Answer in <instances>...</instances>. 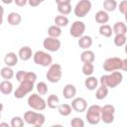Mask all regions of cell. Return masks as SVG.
Segmentation results:
<instances>
[{
  "label": "cell",
  "mask_w": 127,
  "mask_h": 127,
  "mask_svg": "<svg viewBox=\"0 0 127 127\" xmlns=\"http://www.w3.org/2000/svg\"><path fill=\"white\" fill-rule=\"evenodd\" d=\"M118 7L116 0H104L103 1V9L106 12H113Z\"/></svg>",
  "instance_id": "obj_29"
},
{
  "label": "cell",
  "mask_w": 127,
  "mask_h": 127,
  "mask_svg": "<svg viewBox=\"0 0 127 127\" xmlns=\"http://www.w3.org/2000/svg\"><path fill=\"white\" fill-rule=\"evenodd\" d=\"M24 122H25V120L23 118H21L20 116H14L11 119L10 125L12 127H22V126H24Z\"/></svg>",
  "instance_id": "obj_36"
},
{
  "label": "cell",
  "mask_w": 127,
  "mask_h": 127,
  "mask_svg": "<svg viewBox=\"0 0 127 127\" xmlns=\"http://www.w3.org/2000/svg\"><path fill=\"white\" fill-rule=\"evenodd\" d=\"M121 64H122V60L120 58L112 57V58L106 59L102 64V66L105 71L112 72V71L121 69Z\"/></svg>",
  "instance_id": "obj_9"
},
{
  "label": "cell",
  "mask_w": 127,
  "mask_h": 127,
  "mask_svg": "<svg viewBox=\"0 0 127 127\" xmlns=\"http://www.w3.org/2000/svg\"><path fill=\"white\" fill-rule=\"evenodd\" d=\"M4 4H11L12 2H14V0H1Z\"/></svg>",
  "instance_id": "obj_44"
},
{
  "label": "cell",
  "mask_w": 127,
  "mask_h": 127,
  "mask_svg": "<svg viewBox=\"0 0 127 127\" xmlns=\"http://www.w3.org/2000/svg\"><path fill=\"white\" fill-rule=\"evenodd\" d=\"M0 74H1V77L3 79H8V80L11 79V78H13L14 75H15L14 70L12 69V67L11 66H8V65H6V66H4V67L1 68Z\"/></svg>",
  "instance_id": "obj_25"
},
{
  "label": "cell",
  "mask_w": 127,
  "mask_h": 127,
  "mask_svg": "<svg viewBox=\"0 0 127 127\" xmlns=\"http://www.w3.org/2000/svg\"><path fill=\"white\" fill-rule=\"evenodd\" d=\"M98 32H99V34H100L101 36H103V37H105V38H110V37L112 36V34H113V29H112L109 25L103 24V25H101V26L99 27Z\"/></svg>",
  "instance_id": "obj_27"
},
{
  "label": "cell",
  "mask_w": 127,
  "mask_h": 127,
  "mask_svg": "<svg viewBox=\"0 0 127 127\" xmlns=\"http://www.w3.org/2000/svg\"><path fill=\"white\" fill-rule=\"evenodd\" d=\"M124 47H125V48H124V51H125V54L127 55V43H126V45H125Z\"/></svg>",
  "instance_id": "obj_45"
},
{
  "label": "cell",
  "mask_w": 127,
  "mask_h": 127,
  "mask_svg": "<svg viewBox=\"0 0 127 127\" xmlns=\"http://www.w3.org/2000/svg\"><path fill=\"white\" fill-rule=\"evenodd\" d=\"M18 58H19V56H17L13 52L7 53L5 55V57H4V63L8 66H11V67L12 66H15L18 64Z\"/></svg>",
  "instance_id": "obj_16"
},
{
  "label": "cell",
  "mask_w": 127,
  "mask_h": 127,
  "mask_svg": "<svg viewBox=\"0 0 127 127\" xmlns=\"http://www.w3.org/2000/svg\"><path fill=\"white\" fill-rule=\"evenodd\" d=\"M70 126H72V127H84V121L79 117H74L70 121Z\"/></svg>",
  "instance_id": "obj_37"
},
{
  "label": "cell",
  "mask_w": 127,
  "mask_h": 127,
  "mask_svg": "<svg viewBox=\"0 0 127 127\" xmlns=\"http://www.w3.org/2000/svg\"><path fill=\"white\" fill-rule=\"evenodd\" d=\"M28 2L29 0H14V3L19 7H24Z\"/></svg>",
  "instance_id": "obj_41"
},
{
  "label": "cell",
  "mask_w": 127,
  "mask_h": 127,
  "mask_svg": "<svg viewBox=\"0 0 127 127\" xmlns=\"http://www.w3.org/2000/svg\"><path fill=\"white\" fill-rule=\"evenodd\" d=\"M124 16H125V23H126V25H127V13L124 14Z\"/></svg>",
  "instance_id": "obj_47"
},
{
  "label": "cell",
  "mask_w": 127,
  "mask_h": 127,
  "mask_svg": "<svg viewBox=\"0 0 127 127\" xmlns=\"http://www.w3.org/2000/svg\"><path fill=\"white\" fill-rule=\"evenodd\" d=\"M75 94H76V88L73 84L67 83L64 85L63 89V95L65 99H71L75 96Z\"/></svg>",
  "instance_id": "obj_14"
},
{
  "label": "cell",
  "mask_w": 127,
  "mask_h": 127,
  "mask_svg": "<svg viewBox=\"0 0 127 127\" xmlns=\"http://www.w3.org/2000/svg\"><path fill=\"white\" fill-rule=\"evenodd\" d=\"M55 1L58 5V4H64V3H70L71 0H55Z\"/></svg>",
  "instance_id": "obj_43"
},
{
  "label": "cell",
  "mask_w": 127,
  "mask_h": 127,
  "mask_svg": "<svg viewBox=\"0 0 127 127\" xmlns=\"http://www.w3.org/2000/svg\"><path fill=\"white\" fill-rule=\"evenodd\" d=\"M24 120L29 125H33L36 127H42L46 121V117L44 114L40 112L30 110L24 113Z\"/></svg>",
  "instance_id": "obj_2"
},
{
  "label": "cell",
  "mask_w": 127,
  "mask_h": 127,
  "mask_svg": "<svg viewBox=\"0 0 127 127\" xmlns=\"http://www.w3.org/2000/svg\"><path fill=\"white\" fill-rule=\"evenodd\" d=\"M71 110H72L71 105L66 104V103L60 104L59 107H58V111H59V113H60L62 116H68V115H70Z\"/></svg>",
  "instance_id": "obj_28"
},
{
  "label": "cell",
  "mask_w": 127,
  "mask_h": 127,
  "mask_svg": "<svg viewBox=\"0 0 127 127\" xmlns=\"http://www.w3.org/2000/svg\"><path fill=\"white\" fill-rule=\"evenodd\" d=\"M18 56H19V58H20L22 61L26 62V61H29V60L34 56V54H33L32 49H31L30 47L24 46V47H22V48L19 50Z\"/></svg>",
  "instance_id": "obj_15"
},
{
  "label": "cell",
  "mask_w": 127,
  "mask_h": 127,
  "mask_svg": "<svg viewBox=\"0 0 127 127\" xmlns=\"http://www.w3.org/2000/svg\"><path fill=\"white\" fill-rule=\"evenodd\" d=\"M34 63L41 66H50L53 64V58L49 53L44 51H37L33 56Z\"/></svg>",
  "instance_id": "obj_7"
},
{
  "label": "cell",
  "mask_w": 127,
  "mask_h": 127,
  "mask_svg": "<svg viewBox=\"0 0 127 127\" xmlns=\"http://www.w3.org/2000/svg\"><path fill=\"white\" fill-rule=\"evenodd\" d=\"M48 34L50 37L53 38H59L62 35V28L57 25H52L48 29Z\"/></svg>",
  "instance_id": "obj_31"
},
{
  "label": "cell",
  "mask_w": 127,
  "mask_h": 127,
  "mask_svg": "<svg viewBox=\"0 0 127 127\" xmlns=\"http://www.w3.org/2000/svg\"><path fill=\"white\" fill-rule=\"evenodd\" d=\"M47 105L49 108L51 109H56L59 107L60 105V98L56 95V94H51L49 95L48 99H47Z\"/></svg>",
  "instance_id": "obj_24"
},
{
  "label": "cell",
  "mask_w": 127,
  "mask_h": 127,
  "mask_svg": "<svg viewBox=\"0 0 127 127\" xmlns=\"http://www.w3.org/2000/svg\"><path fill=\"white\" fill-rule=\"evenodd\" d=\"M58 11L62 15H68L71 12V5H70V3L58 4Z\"/></svg>",
  "instance_id": "obj_32"
},
{
  "label": "cell",
  "mask_w": 127,
  "mask_h": 127,
  "mask_svg": "<svg viewBox=\"0 0 127 127\" xmlns=\"http://www.w3.org/2000/svg\"><path fill=\"white\" fill-rule=\"evenodd\" d=\"M0 91L1 93L5 94V95H8L10 93H12L13 91V84L10 80L8 79H4L0 82Z\"/></svg>",
  "instance_id": "obj_20"
},
{
  "label": "cell",
  "mask_w": 127,
  "mask_h": 127,
  "mask_svg": "<svg viewBox=\"0 0 127 127\" xmlns=\"http://www.w3.org/2000/svg\"><path fill=\"white\" fill-rule=\"evenodd\" d=\"M34 83L35 82H33L31 80H23V81H21L19 86L14 91V97L17 98V99H21V98L25 97L27 94L32 92V90L34 88Z\"/></svg>",
  "instance_id": "obj_6"
},
{
  "label": "cell",
  "mask_w": 127,
  "mask_h": 127,
  "mask_svg": "<svg viewBox=\"0 0 127 127\" xmlns=\"http://www.w3.org/2000/svg\"><path fill=\"white\" fill-rule=\"evenodd\" d=\"M27 103L33 110H36V111H43L48 106L47 101L39 93H32L28 97Z\"/></svg>",
  "instance_id": "obj_4"
},
{
  "label": "cell",
  "mask_w": 127,
  "mask_h": 127,
  "mask_svg": "<svg viewBox=\"0 0 127 127\" xmlns=\"http://www.w3.org/2000/svg\"><path fill=\"white\" fill-rule=\"evenodd\" d=\"M84 85L88 90H95L98 85V79L95 76L89 75L84 80Z\"/></svg>",
  "instance_id": "obj_23"
},
{
  "label": "cell",
  "mask_w": 127,
  "mask_h": 127,
  "mask_svg": "<svg viewBox=\"0 0 127 127\" xmlns=\"http://www.w3.org/2000/svg\"><path fill=\"white\" fill-rule=\"evenodd\" d=\"M71 107L75 112L81 113L87 109V101L83 97H75L71 101Z\"/></svg>",
  "instance_id": "obj_13"
},
{
  "label": "cell",
  "mask_w": 127,
  "mask_h": 127,
  "mask_svg": "<svg viewBox=\"0 0 127 127\" xmlns=\"http://www.w3.org/2000/svg\"><path fill=\"white\" fill-rule=\"evenodd\" d=\"M63 75L62 65L60 64H52L49 66V69L46 73L47 79L52 83H57L61 80Z\"/></svg>",
  "instance_id": "obj_5"
},
{
  "label": "cell",
  "mask_w": 127,
  "mask_h": 127,
  "mask_svg": "<svg viewBox=\"0 0 127 127\" xmlns=\"http://www.w3.org/2000/svg\"><path fill=\"white\" fill-rule=\"evenodd\" d=\"M22 21V17L17 12H11L7 16V22L11 26H18Z\"/></svg>",
  "instance_id": "obj_19"
},
{
  "label": "cell",
  "mask_w": 127,
  "mask_h": 127,
  "mask_svg": "<svg viewBox=\"0 0 127 127\" xmlns=\"http://www.w3.org/2000/svg\"><path fill=\"white\" fill-rule=\"evenodd\" d=\"M112 29H113V33L115 35H119V34L126 35L127 34V25L124 22H120V21L119 22H116L113 25Z\"/></svg>",
  "instance_id": "obj_21"
},
{
  "label": "cell",
  "mask_w": 127,
  "mask_h": 127,
  "mask_svg": "<svg viewBox=\"0 0 127 127\" xmlns=\"http://www.w3.org/2000/svg\"><path fill=\"white\" fill-rule=\"evenodd\" d=\"M24 74H25V70H18L16 72V79L19 82H21L22 79H23V77H24Z\"/></svg>",
  "instance_id": "obj_40"
},
{
  "label": "cell",
  "mask_w": 127,
  "mask_h": 127,
  "mask_svg": "<svg viewBox=\"0 0 127 127\" xmlns=\"http://www.w3.org/2000/svg\"><path fill=\"white\" fill-rule=\"evenodd\" d=\"M118 9H119L120 13L126 14L127 13V0H122L118 5Z\"/></svg>",
  "instance_id": "obj_38"
},
{
  "label": "cell",
  "mask_w": 127,
  "mask_h": 127,
  "mask_svg": "<svg viewBox=\"0 0 127 127\" xmlns=\"http://www.w3.org/2000/svg\"><path fill=\"white\" fill-rule=\"evenodd\" d=\"M81 70H82V73H83L84 75L89 76V75H91V74L93 73V71H94V65H93L92 63L83 64Z\"/></svg>",
  "instance_id": "obj_34"
},
{
  "label": "cell",
  "mask_w": 127,
  "mask_h": 127,
  "mask_svg": "<svg viewBox=\"0 0 127 127\" xmlns=\"http://www.w3.org/2000/svg\"><path fill=\"white\" fill-rule=\"evenodd\" d=\"M113 42H114V45L116 47H123L127 43V37L125 35H121V34L115 35Z\"/></svg>",
  "instance_id": "obj_33"
},
{
  "label": "cell",
  "mask_w": 127,
  "mask_h": 127,
  "mask_svg": "<svg viewBox=\"0 0 127 127\" xmlns=\"http://www.w3.org/2000/svg\"><path fill=\"white\" fill-rule=\"evenodd\" d=\"M0 126H8L7 123H0Z\"/></svg>",
  "instance_id": "obj_46"
},
{
  "label": "cell",
  "mask_w": 127,
  "mask_h": 127,
  "mask_svg": "<svg viewBox=\"0 0 127 127\" xmlns=\"http://www.w3.org/2000/svg\"><path fill=\"white\" fill-rule=\"evenodd\" d=\"M95 21L98 24H101V25L106 24L109 21L108 12H106L105 10H100V11L96 12V14H95Z\"/></svg>",
  "instance_id": "obj_22"
},
{
  "label": "cell",
  "mask_w": 127,
  "mask_h": 127,
  "mask_svg": "<svg viewBox=\"0 0 127 127\" xmlns=\"http://www.w3.org/2000/svg\"><path fill=\"white\" fill-rule=\"evenodd\" d=\"M108 95V87L105 85H101L96 89L95 92V98L98 100H102L104 98H106V96Z\"/></svg>",
  "instance_id": "obj_26"
},
{
  "label": "cell",
  "mask_w": 127,
  "mask_h": 127,
  "mask_svg": "<svg viewBox=\"0 0 127 127\" xmlns=\"http://www.w3.org/2000/svg\"><path fill=\"white\" fill-rule=\"evenodd\" d=\"M95 60V55L92 51L90 50H84L81 54H80V61L83 64H87V63H93Z\"/></svg>",
  "instance_id": "obj_18"
},
{
  "label": "cell",
  "mask_w": 127,
  "mask_h": 127,
  "mask_svg": "<svg viewBox=\"0 0 127 127\" xmlns=\"http://www.w3.org/2000/svg\"><path fill=\"white\" fill-rule=\"evenodd\" d=\"M45 0H29V5L31 6V7H37V6H39L41 3H43Z\"/></svg>",
  "instance_id": "obj_39"
},
{
  "label": "cell",
  "mask_w": 127,
  "mask_h": 127,
  "mask_svg": "<svg viewBox=\"0 0 127 127\" xmlns=\"http://www.w3.org/2000/svg\"><path fill=\"white\" fill-rule=\"evenodd\" d=\"M123 80V74L120 71H112L109 74L101 75L99 78V82L101 85H105L108 88H115L119 85Z\"/></svg>",
  "instance_id": "obj_1"
},
{
  "label": "cell",
  "mask_w": 127,
  "mask_h": 127,
  "mask_svg": "<svg viewBox=\"0 0 127 127\" xmlns=\"http://www.w3.org/2000/svg\"><path fill=\"white\" fill-rule=\"evenodd\" d=\"M115 107L111 104H106L101 107V121L105 124H110L114 121Z\"/></svg>",
  "instance_id": "obj_10"
},
{
  "label": "cell",
  "mask_w": 127,
  "mask_h": 127,
  "mask_svg": "<svg viewBox=\"0 0 127 127\" xmlns=\"http://www.w3.org/2000/svg\"><path fill=\"white\" fill-rule=\"evenodd\" d=\"M78 39L79 40L77 41V45L82 50H88L92 46V39L90 36H81Z\"/></svg>",
  "instance_id": "obj_17"
},
{
  "label": "cell",
  "mask_w": 127,
  "mask_h": 127,
  "mask_svg": "<svg viewBox=\"0 0 127 127\" xmlns=\"http://www.w3.org/2000/svg\"><path fill=\"white\" fill-rule=\"evenodd\" d=\"M54 22H55V25H57V26H59V27H65V26H67V24H68V18L65 16V15H58V16H56L55 17V20H54Z\"/></svg>",
  "instance_id": "obj_30"
},
{
  "label": "cell",
  "mask_w": 127,
  "mask_h": 127,
  "mask_svg": "<svg viewBox=\"0 0 127 127\" xmlns=\"http://www.w3.org/2000/svg\"><path fill=\"white\" fill-rule=\"evenodd\" d=\"M85 118L89 124L97 125L101 121V106L97 104L90 105L86 110Z\"/></svg>",
  "instance_id": "obj_3"
},
{
  "label": "cell",
  "mask_w": 127,
  "mask_h": 127,
  "mask_svg": "<svg viewBox=\"0 0 127 127\" xmlns=\"http://www.w3.org/2000/svg\"><path fill=\"white\" fill-rule=\"evenodd\" d=\"M85 32V24L82 21H74L69 29V34L73 38H80Z\"/></svg>",
  "instance_id": "obj_12"
},
{
  "label": "cell",
  "mask_w": 127,
  "mask_h": 127,
  "mask_svg": "<svg viewBox=\"0 0 127 127\" xmlns=\"http://www.w3.org/2000/svg\"><path fill=\"white\" fill-rule=\"evenodd\" d=\"M36 88H37V91L40 95H46L48 93V85L44 81L38 82L37 85H36Z\"/></svg>",
  "instance_id": "obj_35"
},
{
  "label": "cell",
  "mask_w": 127,
  "mask_h": 127,
  "mask_svg": "<svg viewBox=\"0 0 127 127\" xmlns=\"http://www.w3.org/2000/svg\"><path fill=\"white\" fill-rule=\"evenodd\" d=\"M91 2L89 0H79L73 8V13L78 18L85 17L91 10Z\"/></svg>",
  "instance_id": "obj_8"
},
{
  "label": "cell",
  "mask_w": 127,
  "mask_h": 127,
  "mask_svg": "<svg viewBox=\"0 0 127 127\" xmlns=\"http://www.w3.org/2000/svg\"><path fill=\"white\" fill-rule=\"evenodd\" d=\"M61 41L58 38H53V37H47L44 39L43 41V47L45 48V50H47L48 52H58L61 49Z\"/></svg>",
  "instance_id": "obj_11"
},
{
  "label": "cell",
  "mask_w": 127,
  "mask_h": 127,
  "mask_svg": "<svg viewBox=\"0 0 127 127\" xmlns=\"http://www.w3.org/2000/svg\"><path fill=\"white\" fill-rule=\"evenodd\" d=\"M121 69L127 71V59L122 60V64H121Z\"/></svg>",
  "instance_id": "obj_42"
}]
</instances>
